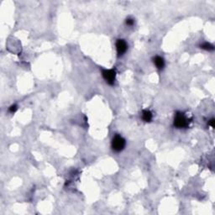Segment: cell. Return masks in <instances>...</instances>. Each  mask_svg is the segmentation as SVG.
<instances>
[{
    "label": "cell",
    "instance_id": "obj_10",
    "mask_svg": "<svg viewBox=\"0 0 215 215\" xmlns=\"http://www.w3.org/2000/svg\"><path fill=\"white\" fill-rule=\"evenodd\" d=\"M209 124L211 125L212 127H214V120H210V122H209Z\"/></svg>",
    "mask_w": 215,
    "mask_h": 215
},
{
    "label": "cell",
    "instance_id": "obj_6",
    "mask_svg": "<svg viewBox=\"0 0 215 215\" xmlns=\"http://www.w3.org/2000/svg\"><path fill=\"white\" fill-rule=\"evenodd\" d=\"M153 118L152 113L150 110H143L142 112V119L145 122H151Z\"/></svg>",
    "mask_w": 215,
    "mask_h": 215
},
{
    "label": "cell",
    "instance_id": "obj_4",
    "mask_svg": "<svg viewBox=\"0 0 215 215\" xmlns=\"http://www.w3.org/2000/svg\"><path fill=\"white\" fill-rule=\"evenodd\" d=\"M116 49L118 52V56H123L128 50V45L126 41L123 40H118L116 42Z\"/></svg>",
    "mask_w": 215,
    "mask_h": 215
},
{
    "label": "cell",
    "instance_id": "obj_9",
    "mask_svg": "<svg viewBox=\"0 0 215 215\" xmlns=\"http://www.w3.org/2000/svg\"><path fill=\"white\" fill-rule=\"evenodd\" d=\"M16 110H17V106L16 105H12L11 107L9 108V111L11 112V113H14Z\"/></svg>",
    "mask_w": 215,
    "mask_h": 215
},
{
    "label": "cell",
    "instance_id": "obj_3",
    "mask_svg": "<svg viewBox=\"0 0 215 215\" xmlns=\"http://www.w3.org/2000/svg\"><path fill=\"white\" fill-rule=\"evenodd\" d=\"M102 75L104 80L107 82V83L109 85H113L114 83V80H115L116 72L114 69H109V70H103Z\"/></svg>",
    "mask_w": 215,
    "mask_h": 215
},
{
    "label": "cell",
    "instance_id": "obj_1",
    "mask_svg": "<svg viewBox=\"0 0 215 215\" xmlns=\"http://www.w3.org/2000/svg\"><path fill=\"white\" fill-rule=\"evenodd\" d=\"M125 139L120 135H116L114 136V138L112 139V148L115 152H120L123 151L125 147Z\"/></svg>",
    "mask_w": 215,
    "mask_h": 215
},
{
    "label": "cell",
    "instance_id": "obj_2",
    "mask_svg": "<svg viewBox=\"0 0 215 215\" xmlns=\"http://www.w3.org/2000/svg\"><path fill=\"white\" fill-rule=\"evenodd\" d=\"M174 125L176 128H186L189 125V120L185 116L183 113L182 112H177L176 114L175 119H174Z\"/></svg>",
    "mask_w": 215,
    "mask_h": 215
},
{
    "label": "cell",
    "instance_id": "obj_5",
    "mask_svg": "<svg viewBox=\"0 0 215 215\" xmlns=\"http://www.w3.org/2000/svg\"><path fill=\"white\" fill-rule=\"evenodd\" d=\"M153 61H154V63H155V67L158 68L159 70L163 69L164 67H165V61H164V59L162 58V57H160V56H155V57L153 58Z\"/></svg>",
    "mask_w": 215,
    "mask_h": 215
},
{
    "label": "cell",
    "instance_id": "obj_8",
    "mask_svg": "<svg viewBox=\"0 0 215 215\" xmlns=\"http://www.w3.org/2000/svg\"><path fill=\"white\" fill-rule=\"evenodd\" d=\"M125 23H126V24L129 25V26H133L134 24H135V20H133V19H131V18H129V19L126 20Z\"/></svg>",
    "mask_w": 215,
    "mask_h": 215
},
{
    "label": "cell",
    "instance_id": "obj_7",
    "mask_svg": "<svg viewBox=\"0 0 215 215\" xmlns=\"http://www.w3.org/2000/svg\"><path fill=\"white\" fill-rule=\"evenodd\" d=\"M201 48L203 50H206V51H213L214 49L213 45H212L209 43H204V44L201 45Z\"/></svg>",
    "mask_w": 215,
    "mask_h": 215
}]
</instances>
